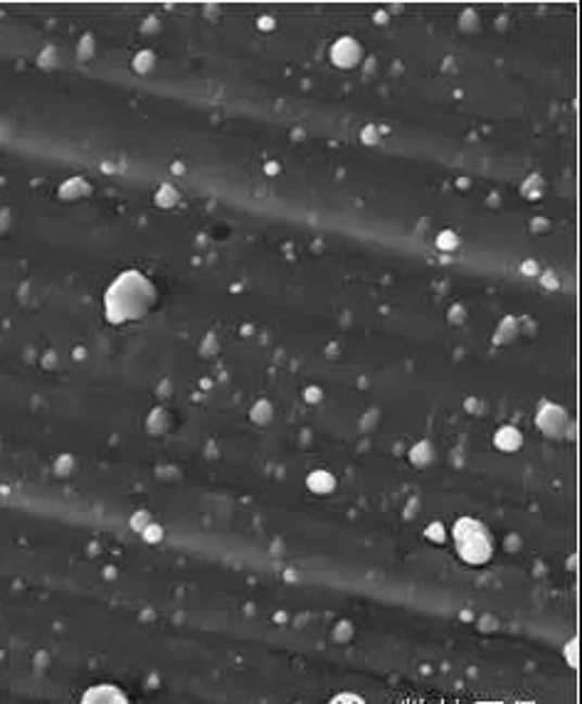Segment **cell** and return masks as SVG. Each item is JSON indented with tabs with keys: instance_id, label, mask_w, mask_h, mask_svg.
Listing matches in <instances>:
<instances>
[{
	"instance_id": "cell-1",
	"label": "cell",
	"mask_w": 582,
	"mask_h": 704,
	"mask_svg": "<svg viewBox=\"0 0 582 704\" xmlns=\"http://www.w3.org/2000/svg\"><path fill=\"white\" fill-rule=\"evenodd\" d=\"M454 539H457L459 554L471 564L486 562L491 550H494V542H491L486 527H481L475 520H461L457 529H454Z\"/></svg>"
}]
</instances>
